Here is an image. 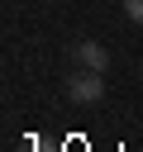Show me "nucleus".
<instances>
[{
  "label": "nucleus",
  "instance_id": "nucleus-1",
  "mask_svg": "<svg viewBox=\"0 0 143 152\" xmlns=\"http://www.w3.org/2000/svg\"><path fill=\"white\" fill-rule=\"evenodd\" d=\"M62 86H67V100L81 104V109H91V104L105 100V71H95V66H76V71H67Z\"/></svg>",
  "mask_w": 143,
  "mask_h": 152
},
{
  "label": "nucleus",
  "instance_id": "nucleus-2",
  "mask_svg": "<svg viewBox=\"0 0 143 152\" xmlns=\"http://www.w3.org/2000/svg\"><path fill=\"white\" fill-rule=\"evenodd\" d=\"M72 57H76V66H95V71H105V66H110L105 43H95V38H76V43H72Z\"/></svg>",
  "mask_w": 143,
  "mask_h": 152
},
{
  "label": "nucleus",
  "instance_id": "nucleus-3",
  "mask_svg": "<svg viewBox=\"0 0 143 152\" xmlns=\"http://www.w3.org/2000/svg\"><path fill=\"white\" fill-rule=\"evenodd\" d=\"M124 14H129L133 24H143V0H124Z\"/></svg>",
  "mask_w": 143,
  "mask_h": 152
},
{
  "label": "nucleus",
  "instance_id": "nucleus-4",
  "mask_svg": "<svg viewBox=\"0 0 143 152\" xmlns=\"http://www.w3.org/2000/svg\"><path fill=\"white\" fill-rule=\"evenodd\" d=\"M138 81H143V62H138Z\"/></svg>",
  "mask_w": 143,
  "mask_h": 152
}]
</instances>
